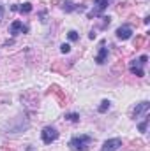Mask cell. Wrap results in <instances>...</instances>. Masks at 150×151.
<instances>
[{"mask_svg": "<svg viewBox=\"0 0 150 151\" xmlns=\"http://www.w3.org/2000/svg\"><path fill=\"white\" fill-rule=\"evenodd\" d=\"M90 144H92V137L90 135H74L69 141V148L73 151H87Z\"/></svg>", "mask_w": 150, "mask_h": 151, "instance_id": "1", "label": "cell"}, {"mask_svg": "<svg viewBox=\"0 0 150 151\" xmlns=\"http://www.w3.org/2000/svg\"><path fill=\"white\" fill-rule=\"evenodd\" d=\"M41 139L44 144H51L58 139V130L55 127H44L42 132H41Z\"/></svg>", "mask_w": 150, "mask_h": 151, "instance_id": "2", "label": "cell"}, {"mask_svg": "<svg viewBox=\"0 0 150 151\" xmlns=\"http://www.w3.org/2000/svg\"><path fill=\"white\" fill-rule=\"evenodd\" d=\"M149 109H150V104L147 102V100H143V102L136 104L134 113H133V118H134V119H140V118L147 116V114H149Z\"/></svg>", "mask_w": 150, "mask_h": 151, "instance_id": "3", "label": "cell"}, {"mask_svg": "<svg viewBox=\"0 0 150 151\" xmlns=\"http://www.w3.org/2000/svg\"><path fill=\"white\" fill-rule=\"evenodd\" d=\"M94 4H95V9H94L92 12H88V18H90V19H92V18H99L101 12H103L104 9H108L110 0H94Z\"/></svg>", "mask_w": 150, "mask_h": 151, "instance_id": "4", "label": "cell"}, {"mask_svg": "<svg viewBox=\"0 0 150 151\" xmlns=\"http://www.w3.org/2000/svg\"><path fill=\"white\" fill-rule=\"evenodd\" d=\"M117 39H120V40H127V39L133 37V27L131 25H122V27H118L117 28Z\"/></svg>", "mask_w": 150, "mask_h": 151, "instance_id": "5", "label": "cell"}, {"mask_svg": "<svg viewBox=\"0 0 150 151\" xmlns=\"http://www.w3.org/2000/svg\"><path fill=\"white\" fill-rule=\"evenodd\" d=\"M120 146H122V139H118V137H115V139H108V141H104V144H103L101 151H117Z\"/></svg>", "mask_w": 150, "mask_h": 151, "instance_id": "6", "label": "cell"}, {"mask_svg": "<svg viewBox=\"0 0 150 151\" xmlns=\"http://www.w3.org/2000/svg\"><path fill=\"white\" fill-rule=\"evenodd\" d=\"M25 32H28V28L21 23V21H12L11 23V27H9V34L11 35H20V34H25Z\"/></svg>", "mask_w": 150, "mask_h": 151, "instance_id": "7", "label": "cell"}, {"mask_svg": "<svg viewBox=\"0 0 150 151\" xmlns=\"http://www.w3.org/2000/svg\"><path fill=\"white\" fill-rule=\"evenodd\" d=\"M129 70H131V74L136 76V77H143V76H145V69H143V65H141L138 60H133V62L129 63Z\"/></svg>", "mask_w": 150, "mask_h": 151, "instance_id": "8", "label": "cell"}, {"mask_svg": "<svg viewBox=\"0 0 150 151\" xmlns=\"http://www.w3.org/2000/svg\"><path fill=\"white\" fill-rule=\"evenodd\" d=\"M106 58H108V47L104 46V42L101 44V49H99V53H97V56H95V62L99 63V65H103L104 62H106Z\"/></svg>", "mask_w": 150, "mask_h": 151, "instance_id": "9", "label": "cell"}, {"mask_svg": "<svg viewBox=\"0 0 150 151\" xmlns=\"http://www.w3.org/2000/svg\"><path fill=\"white\" fill-rule=\"evenodd\" d=\"M50 90H51L50 93H55V95H57V99H58L60 106H66V95H64V93L60 91V88H58V86H51Z\"/></svg>", "mask_w": 150, "mask_h": 151, "instance_id": "10", "label": "cell"}, {"mask_svg": "<svg viewBox=\"0 0 150 151\" xmlns=\"http://www.w3.org/2000/svg\"><path fill=\"white\" fill-rule=\"evenodd\" d=\"M76 7H78V5H76V4L73 2V0H66V2L62 4V9H64L66 12H74V11H76Z\"/></svg>", "mask_w": 150, "mask_h": 151, "instance_id": "11", "label": "cell"}, {"mask_svg": "<svg viewBox=\"0 0 150 151\" xmlns=\"http://www.w3.org/2000/svg\"><path fill=\"white\" fill-rule=\"evenodd\" d=\"M32 4L30 2H25V4H21V5H18V11L21 12V14H30L32 12Z\"/></svg>", "mask_w": 150, "mask_h": 151, "instance_id": "12", "label": "cell"}, {"mask_svg": "<svg viewBox=\"0 0 150 151\" xmlns=\"http://www.w3.org/2000/svg\"><path fill=\"white\" fill-rule=\"evenodd\" d=\"M145 40H147V35H138V37L134 39V47H136V49H140V47H143V44H145Z\"/></svg>", "mask_w": 150, "mask_h": 151, "instance_id": "13", "label": "cell"}, {"mask_svg": "<svg viewBox=\"0 0 150 151\" xmlns=\"http://www.w3.org/2000/svg\"><path fill=\"white\" fill-rule=\"evenodd\" d=\"M110 106H111V102H110V100H103V102H101V106L97 107V111H99L101 114H104L108 109H110Z\"/></svg>", "mask_w": 150, "mask_h": 151, "instance_id": "14", "label": "cell"}, {"mask_svg": "<svg viewBox=\"0 0 150 151\" xmlns=\"http://www.w3.org/2000/svg\"><path fill=\"white\" fill-rule=\"evenodd\" d=\"M149 121H150L149 114H147V116H143V121H141V123L138 125V128H140V132H143V134L147 132V127H149Z\"/></svg>", "mask_w": 150, "mask_h": 151, "instance_id": "15", "label": "cell"}, {"mask_svg": "<svg viewBox=\"0 0 150 151\" xmlns=\"http://www.w3.org/2000/svg\"><path fill=\"white\" fill-rule=\"evenodd\" d=\"M66 119L71 121V123H78V121H79V114L78 113H69V114H66Z\"/></svg>", "mask_w": 150, "mask_h": 151, "instance_id": "16", "label": "cell"}, {"mask_svg": "<svg viewBox=\"0 0 150 151\" xmlns=\"http://www.w3.org/2000/svg\"><path fill=\"white\" fill-rule=\"evenodd\" d=\"M101 19H103V21H101V25H99V28H101V30H104L106 27H110V23H111V18H110V16H103Z\"/></svg>", "mask_w": 150, "mask_h": 151, "instance_id": "17", "label": "cell"}, {"mask_svg": "<svg viewBox=\"0 0 150 151\" xmlns=\"http://www.w3.org/2000/svg\"><path fill=\"white\" fill-rule=\"evenodd\" d=\"M67 37H69L71 42H76V40H79V34H78L76 30H69V32H67Z\"/></svg>", "mask_w": 150, "mask_h": 151, "instance_id": "18", "label": "cell"}, {"mask_svg": "<svg viewBox=\"0 0 150 151\" xmlns=\"http://www.w3.org/2000/svg\"><path fill=\"white\" fill-rule=\"evenodd\" d=\"M138 62H140V63L145 67V65H147V62H149V56H147V55H141V56L138 58Z\"/></svg>", "mask_w": 150, "mask_h": 151, "instance_id": "19", "label": "cell"}, {"mask_svg": "<svg viewBox=\"0 0 150 151\" xmlns=\"http://www.w3.org/2000/svg\"><path fill=\"white\" fill-rule=\"evenodd\" d=\"M60 51H62V53H69V51H71V46H69V44H62V46H60Z\"/></svg>", "mask_w": 150, "mask_h": 151, "instance_id": "20", "label": "cell"}, {"mask_svg": "<svg viewBox=\"0 0 150 151\" xmlns=\"http://www.w3.org/2000/svg\"><path fill=\"white\" fill-rule=\"evenodd\" d=\"M4 12H5V7H4V5H2V4H0V19H2V18H4Z\"/></svg>", "mask_w": 150, "mask_h": 151, "instance_id": "21", "label": "cell"}, {"mask_svg": "<svg viewBox=\"0 0 150 151\" xmlns=\"http://www.w3.org/2000/svg\"><path fill=\"white\" fill-rule=\"evenodd\" d=\"M88 37L92 39V40H94V39H95V32H94V30H92V32H90V34H88Z\"/></svg>", "mask_w": 150, "mask_h": 151, "instance_id": "22", "label": "cell"}, {"mask_svg": "<svg viewBox=\"0 0 150 151\" xmlns=\"http://www.w3.org/2000/svg\"><path fill=\"white\" fill-rule=\"evenodd\" d=\"M143 23H145V25H149V23H150V16H147V18H143Z\"/></svg>", "mask_w": 150, "mask_h": 151, "instance_id": "23", "label": "cell"}]
</instances>
